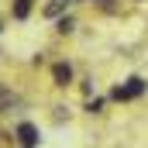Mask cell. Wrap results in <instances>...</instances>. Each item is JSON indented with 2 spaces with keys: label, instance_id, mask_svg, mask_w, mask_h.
<instances>
[{
  "label": "cell",
  "instance_id": "obj_1",
  "mask_svg": "<svg viewBox=\"0 0 148 148\" xmlns=\"http://www.w3.org/2000/svg\"><path fill=\"white\" fill-rule=\"evenodd\" d=\"M145 90H148V83H145V79H141V76H131L127 83H121V86H114V90H110V97L117 100V103H127V100H134V97H141Z\"/></svg>",
  "mask_w": 148,
  "mask_h": 148
},
{
  "label": "cell",
  "instance_id": "obj_2",
  "mask_svg": "<svg viewBox=\"0 0 148 148\" xmlns=\"http://www.w3.org/2000/svg\"><path fill=\"white\" fill-rule=\"evenodd\" d=\"M14 138L21 141V148H38L41 145V131H38V124H31V121H21L14 127Z\"/></svg>",
  "mask_w": 148,
  "mask_h": 148
},
{
  "label": "cell",
  "instance_id": "obj_3",
  "mask_svg": "<svg viewBox=\"0 0 148 148\" xmlns=\"http://www.w3.org/2000/svg\"><path fill=\"white\" fill-rule=\"evenodd\" d=\"M73 7V0H45V7H41V14L48 17V21H59L66 10Z\"/></svg>",
  "mask_w": 148,
  "mask_h": 148
},
{
  "label": "cell",
  "instance_id": "obj_4",
  "mask_svg": "<svg viewBox=\"0 0 148 148\" xmlns=\"http://www.w3.org/2000/svg\"><path fill=\"white\" fill-rule=\"evenodd\" d=\"M52 83H55V86H69V83H73V66H69V62H55V66H52Z\"/></svg>",
  "mask_w": 148,
  "mask_h": 148
},
{
  "label": "cell",
  "instance_id": "obj_5",
  "mask_svg": "<svg viewBox=\"0 0 148 148\" xmlns=\"http://www.w3.org/2000/svg\"><path fill=\"white\" fill-rule=\"evenodd\" d=\"M28 14H31V0H14V17L24 21Z\"/></svg>",
  "mask_w": 148,
  "mask_h": 148
},
{
  "label": "cell",
  "instance_id": "obj_6",
  "mask_svg": "<svg viewBox=\"0 0 148 148\" xmlns=\"http://www.w3.org/2000/svg\"><path fill=\"white\" fill-rule=\"evenodd\" d=\"M73 28H76V24H73V17H69V14H62V17H59V24H55V31H62V35H69Z\"/></svg>",
  "mask_w": 148,
  "mask_h": 148
},
{
  "label": "cell",
  "instance_id": "obj_7",
  "mask_svg": "<svg viewBox=\"0 0 148 148\" xmlns=\"http://www.w3.org/2000/svg\"><path fill=\"white\" fill-rule=\"evenodd\" d=\"M100 107H103V100H100V97H93V100H86V110H90V114H100Z\"/></svg>",
  "mask_w": 148,
  "mask_h": 148
}]
</instances>
